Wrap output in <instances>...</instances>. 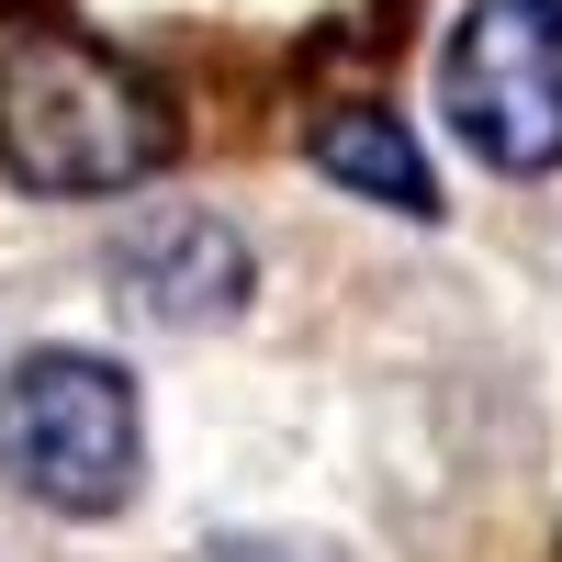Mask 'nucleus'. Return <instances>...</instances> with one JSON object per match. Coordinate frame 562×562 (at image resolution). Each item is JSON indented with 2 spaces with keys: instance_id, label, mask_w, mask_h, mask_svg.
Returning a JSON list of instances; mask_svg holds the SVG:
<instances>
[{
  "instance_id": "nucleus-3",
  "label": "nucleus",
  "mask_w": 562,
  "mask_h": 562,
  "mask_svg": "<svg viewBox=\"0 0 562 562\" xmlns=\"http://www.w3.org/2000/svg\"><path fill=\"white\" fill-rule=\"evenodd\" d=\"M439 113L495 180L562 169V0H473L439 57Z\"/></svg>"
},
{
  "instance_id": "nucleus-2",
  "label": "nucleus",
  "mask_w": 562,
  "mask_h": 562,
  "mask_svg": "<svg viewBox=\"0 0 562 562\" xmlns=\"http://www.w3.org/2000/svg\"><path fill=\"white\" fill-rule=\"evenodd\" d=\"M0 473L57 518H113L147 473V416L124 360L102 349H23L0 383Z\"/></svg>"
},
{
  "instance_id": "nucleus-5",
  "label": "nucleus",
  "mask_w": 562,
  "mask_h": 562,
  "mask_svg": "<svg viewBox=\"0 0 562 562\" xmlns=\"http://www.w3.org/2000/svg\"><path fill=\"white\" fill-rule=\"evenodd\" d=\"M304 158L338 180V192L383 203V214H439V169H428V147H416V124L383 113V102H338V113H315Z\"/></svg>"
},
{
  "instance_id": "nucleus-1",
  "label": "nucleus",
  "mask_w": 562,
  "mask_h": 562,
  "mask_svg": "<svg viewBox=\"0 0 562 562\" xmlns=\"http://www.w3.org/2000/svg\"><path fill=\"white\" fill-rule=\"evenodd\" d=\"M169 158V113L113 45L68 23H0V169L23 192H135Z\"/></svg>"
},
{
  "instance_id": "nucleus-6",
  "label": "nucleus",
  "mask_w": 562,
  "mask_h": 562,
  "mask_svg": "<svg viewBox=\"0 0 562 562\" xmlns=\"http://www.w3.org/2000/svg\"><path fill=\"white\" fill-rule=\"evenodd\" d=\"M214 562H338V551H315V540H225Z\"/></svg>"
},
{
  "instance_id": "nucleus-4",
  "label": "nucleus",
  "mask_w": 562,
  "mask_h": 562,
  "mask_svg": "<svg viewBox=\"0 0 562 562\" xmlns=\"http://www.w3.org/2000/svg\"><path fill=\"white\" fill-rule=\"evenodd\" d=\"M113 281H124V293L147 304L158 326H214V315L248 304L259 259H248V237H237L225 214H180V203H158V214H135L124 237H113Z\"/></svg>"
}]
</instances>
